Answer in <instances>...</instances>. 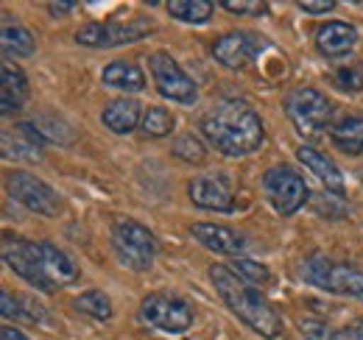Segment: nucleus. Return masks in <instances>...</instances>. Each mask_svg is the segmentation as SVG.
<instances>
[{"label":"nucleus","instance_id":"f257e3e1","mask_svg":"<svg viewBox=\"0 0 363 340\" xmlns=\"http://www.w3.org/2000/svg\"><path fill=\"white\" fill-rule=\"evenodd\" d=\"M201 134L224 157H246L266 140L260 115L243 101H218L201 118Z\"/></svg>","mask_w":363,"mask_h":340},{"label":"nucleus","instance_id":"f03ea898","mask_svg":"<svg viewBox=\"0 0 363 340\" xmlns=\"http://www.w3.org/2000/svg\"><path fill=\"white\" fill-rule=\"evenodd\" d=\"M210 279L216 293L229 307L232 315H238L252 332H257L260 338H279L282 332V318L277 315L269 298L260 293V288L243 282L232 268L227 265H213L210 268Z\"/></svg>","mask_w":363,"mask_h":340},{"label":"nucleus","instance_id":"7ed1b4c3","mask_svg":"<svg viewBox=\"0 0 363 340\" xmlns=\"http://www.w3.org/2000/svg\"><path fill=\"white\" fill-rule=\"evenodd\" d=\"M299 279L335 296L363 298V273L350 262H338L324 254H311L299 262Z\"/></svg>","mask_w":363,"mask_h":340},{"label":"nucleus","instance_id":"20e7f679","mask_svg":"<svg viewBox=\"0 0 363 340\" xmlns=\"http://www.w3.org/2000/svg\"><path fill=\"white\" fill-rule=\"evenodd\" d=\"M112 246L121 262L132 271H148L157 256V237L148 226L132 217H121L112 223Z\"/></svg>","mask_w":363,"mask_h":340},{"label":"nucleus","instance_id":"39448f33","mask_svg":"<svg viewBox=\"0 0 363 340\" xmlns=\"http://www.w3.org/2000/svg\"><path fill=\"white\" fill-rule=\"evenodd\" d=\"M3 259H6V265L20 279H26L28 285H34L37 290H43V293H53L56 290V282L48 276L40 243L26 240V237H17V234H3Z\"/></svg>","mask_w":363,"mask_h":340},{"label":"nucleus","instance_id":"423d86ee","mask_svg":"<svg viewBox=\"0 0 363 340\" xmlns=\"http://www.w3.org/2000/svg\"><path fill=\"white\" fill-rule=\"evenodd\" d=\"M285 115L302 137H318L330 126L333 103L313 86H299L285 98Z\"/></svg>","mask_w":363,"mask_h":340},{"label":"nucleus","instance_id":"0eeeda50","mask_svg":"<svg viewBox=\"0 0 363 340\" xmlns=\"http://www.w3.org/2000/svg\"><path fill=\"white\" fill-rule=\"evenodd\" d=\"M263 193H266L269 204L282 217L299 212L308 204V198H311V190H308L305 178L294 168H288V165H277V168L266 170V176H263Z\"/></svg>","mask_w":363,"mask_h":340},{"label":"nucleus","instance_id":"6e6552de","mask_svg":"<svg viewBox=\"0 0 363 340\" xmlns=\"http://www.w3.org/2000/svg\"><path fill=\"white\" fill-rule=\"evenodd\" d=\"M148 73H151L154 86H157V92L162 98H168L174 103H184V106H190V103L199 101V86H196V81L182 70L179 62L171 53H165V50L151 53L148 56Z\"/></svg>","mask_w":363,"mask_h":340},{"label":"nucleus","instance_id":"1a4fd4ad","mask_svg":"<svg viewBox=\"0 0 363 340\" xmlns=\"http://www.w3.org/2000/svg\"><path fill=\"white\" fill-rule=\"evenodd\" d=\"M140 318L165 332V335H182L193 327V310L190 304L179 296H171V293H151V296L143 298L140 304Z\"/></svg>","mask_w":363,"mask_h":340},{"label":"nucleus","instance_id":"9d476101","mask_svg":"<svg viewBox=\"0 0 363 340\" xmlns=\"http://www.w3.org/2000/svg\"><path fill=\"white\" fill-rule=\"evenodd\" d=\"M154 31V23L148 17H135L129 23L106 20V23H87L76 31V42L84 47H118V45L137 42Z\"/></svg>","mask_w":363,"mask_h":340},{"label":"nucleus","instance_id":"9b49d317","mask_svg":"<svg viewBox=\"0 0 363 340\" xmlns=\"http://www.w3.org/2000/svg\"><path fill=\"white\" fill-rule=\"evenodd\" d=\"M6 190H9V196H11L14 201H20L26 210H31V212H37V215H45V217H53V215L59 212V207H62L56 190H53L48 181L37 178L34 173H28V170H14V173H9Z\"/></svg>","mask_w":363,"mask_h":340},{"label":"nucleus","instance_id":"f8f14e48","mask_svg":"<svg viewBox=\"0 0 363 340\" xmlns=\"http://www.w3.org/2000/svg\"><path fill=\"white\" fill-rule=\"evenodd\" d=\"M266 47V42L260 40V34H252V31H229L221 34L216 42H213V59L227 67V70H243L255 62V56Z\"/></svg>","mask_w":363,"mask_h":340},{"label":"nucleus","instance_id":"ddd939ff","mask_svg":"<svg viewBox=\"0 0 363 340\" xmlns=\"http://www.w3.org/2000/svg\"><path fill=\"white\" fill-rule=\"evenodd\" d=\"M187 196L196 207L201 210H213V212H232L235 210V196L229 187L227 176L221 173H204L196 176L187 184Z\"/></svg>","mask_w":363,"mask_h":340},{"label":"nucleus","instance_id":"4468645a","mask_svg":"<svg viewBox=\"0 0 363 340\" xmlns=\"http://www.w3.org/2000/svg\"><path fill=\"white\" fill-rule=\"evenodd\" d=\"M190 234H193L196 243H201L204 249H210L216 254L238 256L246 246L243 234H238L235 229H229L224 223H193Z\"/></svg>","mask_w":363,"mask_h":340},{"label":"nucleus","instance_id":"2eb2a0df","mask_svg":"<svg viewBox=\"0 0 363 340\" xmlns=\"http://www.w3.org/2000/svg\"><path fill=\"white\" fill-rule=\"evenodd\" d=\"M358 45V31L355 26L344 20H327L316 31V47L321 56L327 59H341Z\"/></svg>","mask_w":363,"mask_h":340},{"label":"nucleus","instance_id":"dca6fc26","mask_svg":"<svg viewBox=\"0 0 363 340\" xmlns=\"http://www.w3.org/2000/svg\"><path fill=\"white\" fill-rule=\"evenodd\" d=\"M43 134L34 128V123H20L17 131H3V154L11 159H26V162H37L43 157Z\"/></svg>","mask_w":363,"mask_h":340},{"label":"nucleus","instance_id":"f3484780","mask_svg":"<svg viewBox=\"0 0 363 340\" xmlns=\"http://www.w3.org/2000/svg\"><path fill=\"white\" fill-rule=\"evenodd\" d=\"M28 101V79L26 73L11 64V62H3L0 67V112L3 115H14L26 106Z\"/></svg>","mask_w":363,"mask_h":340},{"label":"nucleus","instance_id":"a211bd4d","mask_svg":"<svg viewBox=\"0 0 363 340\" xmlns=\"http://www.w3.org/2000/svg\"><path fill=\"white\" fill-rule=\"evenodd\" d=\"M296 157H299V162H302V165L311 170L318 181L327 187V193H333V196H344V176H341L338 165H335L327 154H321V151L313 148V145H302V148L296 151Z\"/></svg>","mask_w":363,"mask_h":340},{"label":"nucleus","instance_id":"6ab92c4d","mask_svg":"<svg viewBox=\"0 0 363 340\" xmlns=\"http://www.w3.org/2000/svg\"><path fill=\"white\" fill-rule=\"evenodd\" d=\"M40 251H43V259H45V268H48V276L56 282V285H70L79 279V265L76 259L67 254L65 249H59L56 243L50 240H40Z\"/></svg>","mask_w":363,"mask_h":340},{"label":"nucleus","instance_id":"aec40b11","mask_svg":"<svg viewBox=\"0 0 363 340\" xmlns=\"http://www.w3.org/2000/svg\"><path fill=\"white\" fill-rule=\"evenodd\" d=\"M101 123L109 128L112 134H129L135 131L140 120V103L135 98H118L101 112Z\"/></svg>","mask_w":363,"mask_h":340},{"label":"nucleus","instance_id":"412c9836","mask_svg":"<svg viewBox=\"0 0 363 340\" xmlns=\"http://www.w3.org/2000/svg\"><path fill=\"white\" fill-rule=\"evenodd\" d=\"M333 145L347 154V157H361L363 154V118L361 115H347L338 123L330 126Z\"/></svg>","mask_w":363,"mask_h":340},{"label":"nucleus","instance_id":"4be33fe9","mask_svg":"<svg viewBox=\"0 0 363 340\" xmlns=\"http://www.w3.org/2000/svg\"><path fill=\"white\" fill-rule=\"evenodd\" d=\"M101 81L112 89H121V92H143L145 89V73L140 70V64L135 62H112L104 67L101 73Z\"/></svg>","mask_w":363,"mask_h":340},{"label":"nucleus","instance_id":"5701e85b","mask_svg":"<svg viewBox=\"0 0 363 340\" xmlns=\"http://www.w3.org/2000/svg\"><path fill=\"white\" fill-rule=\"evenodd\" d=\"M0 45H3V56L6 59H23V56H31L37 50V42H34V34L20 26V23H6L3 31H0Z\"/></svg>","mask_w":363,"mask_h":340},{"label":"nucleus","instance_id":"b1692460","mask_svg":"<svg viewBox=\"0 0 363 340\" xmlns=\"http://www.w3.org/2000/svg\"><path fill=\"white\" fill-rule=\"evenodd\" d=\"M165 8L174 20L190 23V26L207 23L213 17V3H207V0H171Z\"/></svg>","mask_w":363,"mask_h":340},{"label":"nucleus","instance_id":"393cba45","mask_svg":"<svg viewBox=\"0 0 363 340\" xmlns=\"http://www.w3.org/2000/svg\"><path fill=\"white\" fill-rule=\"evenodd\" d=\"M73 307L82 315L92 318V321H109L112 318V301H109L106 293H101V290H87V293L76 296L73 298Z\"/></svg>","mask_w":363,"mask_h":340},{"label":"nucleus","instance_id":"a878e982","mask_svg":"<svg viewBox=\"0 0 363 340\" xmlns=\"http://www.w3.org/2000/svg\"><path fill=\"white\" fill-rule=\"evenodd\" d=\"M174 115L168 112V109H162V106H151L145 115H143V134L145 137H168L171 131H174Z\"/></svg>","mask_w":363,"mask_h":340},{"label":"nucleus","instance_id":"bb28decb","mask_svg":"<svg viewBox=\"0 0 363 340\" xmlns=\"http://www.w3.org/2000/svg\"><path fill=\"white\" fill-rule=\"evenodd\" d=\"M171 151H174L177 159L187 162V165H201V162L207 159V148H204L201 140L193 137V134H182V137H177Z\"/></svg>","mask_w":363,"mask_h":340},{"label":"nucleus","instance_id":"cd10ccee","mask_svg":"<svg viewBox=\"0 0 363 340\" xmlns=\"http://www.w3.org/2000/svg\"><path fill=\"white\" fill-rule=\"evenodd\" d=\"M333 84L341 92H361L363 89V62H350L333 70Z\"/></svg>","mask_w":363,"mask_h":340},{"label":"nucleus","instance_id":"c85d7f7f","mask_svg":"<svg viewBox=\"0 0 363 340\" xmlns=\"http://www.w3.org/2000/svg\"><path fill=\"white\" fill-rule=\"evenodd\" d=\"M232 271H235L243 282H249V285H255V288L272 282V271H269L266 265L255 262V259H246V256H238V259L232 262Z\"/></svg>","mask_w":363,"mask_h":340},{"label":"nucleus","instance_id":"c756f323","mask_svg":"<svg viewBox=\"0 0 363 340\" xmlns=\"http://www.w3.org/2000/svg\"><path fill=\"white\" fill-rule=\"evenodd\" d=\"M299 327H302V338L305 340H352L347 335V329L344 332L341 329H333L330 324L313 321V318H305Z\"/></svg>","mask_w":363,"mask_h":340},{"label":"nucleus","instance_id":"7c9ffc66","mask_svg":"<svg viewBox=\"0 0 363 340\" xmlns=\"http://www.w3.org/2000/svg\"><path fill=\"white\" fill-rule=\"evenodd\" d=\"M31 123H34V128L43 134V140H45V142H70V140H73V137L62 134L67 126H65L62 120L50 118V115H48V118H37V120H31Z\"/></svg>","mask_w":363,"mask_h":340},{"label":"nucleus","instance_id":"2f4dec72","mask_svg":"<svg viewBox=\"0 0 363 340\" xmlns=\"http://www.w3.org/2000/svg\"><path fill=\"white\" fill-rule=\"evenodd\" d=\"M221 6L232 14H243V17H263L269 11V3H260V0H224Z\"/></svg>","mask_w":363,"mask_h":340},{"label":"nucleus","instance_id":"473e14b6","mask_svg":"<svg viewBox=\"0 0 363 340\" xmlns=\"http://www.w3.org/2000/svg\"><path fill=\"white\" fill-rule=\"evenodd\" d=\"M0 312H3V318H9V321L23 318V304H20V296H11L9 290H3V293H0Z\"/></svg>","mask_w":363,"mask_h":340},{"label":"nucleus","instance_id":"72a5a7b5","mask_svg":"<svg viewBox=\"0 0 363 340\" xmlns=\"http://www.w3.org/2000/svg\"><path fill=\"white\" fill-rule=\"evenodd\" d=\"M299 8L305 14H330L335 8V0H302Z\"/></svg>","mask_w":363,"mask_h":340},{"label":"nucleus","instance_id":"f704fd0d","mask_svg":"<svg viewBox=\"0 0 363 340\" xmlns=\"http://www.w3.org/2000/svg\"><path fill=\"white\" fill-rule=\"evenodd\" d=\"M73 8H76V3H73V0H65V3H48V11H50L53 17L67 14V11H73Z\"/></svg>","mask_w":363,"mask_h":340},{"label":"nucleus","instance_id":"c9c22d12","mask_svg":"<svg viewBox=\"0 0 363 340\" xmlns=\"http://www.w3.org/2000/svg\"><path fill=\"white\" fill-rule=\"evenodd\" d=\"M0 340H28L17 327H3L0 329Z\"/></svg>","mask_w":363,"mask_h":340},{"label":"nucleus","instance_id":"e433bc0d","mask_svg":"<svg viewBox=\"0 0 363 340\" xmlns=\"http://www.w3.org/2000/svg\"><path fill=\"white\" fill-rule=\"evenodd\" d=\"M347 335H350L352 340H363V318H358V321H352V324H350Z\"/></svg>","mask_w":363,"mask_h":340}]
</instances>
